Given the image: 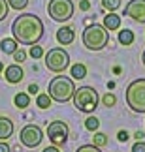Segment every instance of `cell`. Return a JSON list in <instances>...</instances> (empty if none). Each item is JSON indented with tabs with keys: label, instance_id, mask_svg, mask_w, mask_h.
I'll use <instances>...</instances> for the list:
<instances>
[{
	"label": "cell",
	"instance_id": "cell-1",
	"mask_svg": "<svg viewBox=\"0 0 145 152\" xmlns=\"http://www.w3.org/2000/svg\"><path fill=\"white\" fill-rule=\"evenodd\" d=\"M11 34L13 39L21 45H36L43 38V23L34 13L17 15L11 23Z\"/></svg>",
	"mask_w": 145,
	"mask_h": 152
},
{
	"label": "cell",
	"instance_id": "cell-2",
	"mask_svg": "<svg viewBox=\"0 0 145 152\" xmlns=\"http://www.w3.org/2000/svg\"><path fill=\"white\" fill-rule=\"evenodd\" d=\"M47 90H49L47 94L51 96V100H55L59 103H66L68 100L74 98L75 86H74V81L70 77H66V75H57V77L51 79Z\"/></svg>",
	"mask_w": 145,
	"mask_h": 152
},
{
	"label": "cell",
	"instance_id": "cell-3",
	"mask_svg": "<svg viewBox=\"0 0 145 152\" xmlns=\"http://www.w3.org/2000/svg\"><path fill=\"white\" fill-rule=\"evenodd\" d=\"M83 43L89 51H100L109 43V30L104 25H91L83 32Z\"/></svg>",
	"mask_w": 145,
	"mask_h": 152
},
{
	"label": "cell",
	"instance_id": "cell-4",
	"mask_svg": "<svg viewBox=\"0 0 145 152\" xmlns=\"http://www.w3.org/2000/svg\"><path fill=\"white\" fill-rule=\"evenodd\" d=\"M126 105L134 113H145V79H136L128 85Z\"/></svg>",
	"mask_w": 145,
	"mask_h": 152
},
{
	"label": "cell",
	"instance_id": "cell-5",
	"mask_svg": "<svg viewBox=\"0 0 145 152\" xmlns=\"http://www.w3.org/2000/svg\"><path fill=\"white\" fill-rule=\"evenodd\" d=\"M74 105L83 113H92L98 107V94L91 86H79L74 92Z\"/></svg>",
	"mask_w": 145,
	"mask_h": 152
},
{
	"label": "cell",
	"instance_id": "cell-6",
	"mask_svg": "<svg viewBox=\"0 0 145 152\" xmlns=\"http://www.w3.org/2000/svg\"><path fill=\"white\" fill-rule=\"evenodd\" d=\"M45 66H47V69L53 72V73H62L68 66H70V55L60 47L49 49L47 55H45Z\"/></svg>",
	"mask_w": 145,
	"mask_h": 152
},
{
	"label": "cell",
	"instance_id": "cell-7",
	"mask_svg": "<svg viewBox=\"0 0 145 152\" xmlns=\"http://www.w3.org/2000/svg\"><path fill=\"white\" fill-rule=\"evenodd\" d=\"M47 13L53 21L64 23L68 19H72L74 15V2L72 0H49Z\"/></svg>",
	"mask_w": 145,
	"mask_h": 152
},
{
	"label": "cell",
	"instance_id": "cell-8",
	"mask_svg": "<svg viewBox=\"0 0 145 152\" xmlns=\"http://www.w3.org/2000/svg\"><path fill=\"white\" fill-rule=\"evenodd\" d=\"M19 139H21L23 147H26V148H34V147H40V145H42V141H43V132L40 130L38 126L28 124V126H25V128L21 130Z\"/></svg>",
	"mask_w": 145,
	"mask_h": 152
},
{
	"label": "cell",
	"instance_id": "cell-9",
	"mask_svg": "<svg viewBox=\"0 0 145 152\" xmlns=\"http://www.w3.org/2000/svg\"><path fill=\"white\" fill-rule=\"evenodd\" d=\"M47 137L49 141L57 145V147H60V145H64L68 141V126L66 122L62 120H53L47 128Z\"/></svg>",
	"mask_w": 145,
	"mask_h": 152
},
{
	"label": "cell",
	"instance_id": "cell-10",
	"mask_svg": "<svg viewBox=\"0 0 145 152\" xmlns=\"http://www.w3.org/2000/svg\"><path fill=\"white\" fill-rule=\"evenodd\" d=\"M124 15H128L136 23H145V0H130L124 6Z\"/></svg>",
	"mask_w": 145,
	"mask_h": 152
},
{
	"label": "cell",
	"instance_id": "cell-11",
	"mask_svg": "<svg viewBox=\"0 0 145 152\" xmlns=\"http://www.w3.org/2000/svg\"><path fill=\"white\" fill-rule=\"evenodd\" d=\"M23 77H25V72H23V68L19 64H11V66H8L4 69V79L8 81V83H11V85L21 83Z\"/></svg>",
	"mask_w": 145,
	"mask_h": 152
},
{
	"label": "cell",
	"instance_id": "cell-12",
	"mask_svg": "<svg viewBox=\"0 0 145 152\" xmlns=\"http://www.w3.org/2000/svg\"><path fill=\"white\" fill-rule=\"evenodd\" d=\"M74 38H75V34H74L72 26H60L57 30V42L60 45H70L74 42Z\"/></svg>",
	"mask_w": 145,
	"mask_h": 152
},
{
	"label": "cell",
	"instance_id": "cell-13",
	"mask_svg": "<svg viewBox=\"0 0 145 152\" xmlns=\"http://www.w3.org/2000/svg\"><path fill=\"white\" fill-rule=\"evenodd\" d=\"M13 135V122L6 116H0V141H6Z\"/></svg>",
	"mask_w": 145,
	"mask_h": 152
},
{
	"label": "cell",
	"instance_id": "cell-14",
	"mask_svg": "<svg viewBox=\"0 0 145 152\" xmlns=\"http://www.w3.org/2000/svg\"><path fill=\"white\" fill-rule=\"evenodd\" d=\"M0 49H2L4 55H13V53L19 49V43H17L13 38H4L2 42H0Z\"/></svg>",
	"mask_w": 145,
	"mask_h": 152
},
{
	"label": "cell",
	"instance_id": "cell-15",
	"mask_svg": "<svg viewBox=\"0 0 145 152\" xmlns=\"http://www.w3.org/2000/svg\"><path fill=\"white\" fill-rule=\"evenodd\" d=\"M104 26H106L107 30H117L121 26V17L115 15L113 11H109V15H106V19H104Z\"/></svg>",
	"mask_w": 145,
	"mask_h": 152
},
{
	"label": "cell",
	"instance_id": "cell-16",
	"mask_svg": "<svg viewBox=\"0 0 145 152\" xmlns=\"http://www.w3.org/2000/svg\"><path fill=\"white\" fill-rule=\"evenodd\" d=\"M70 75L74 79H85L87 77V68H85V64H74V66L70 68Z\"/></svg>",
	"mask_w": 145,
	"mask_h": 152
},
{
	"label": "cell",
	"instance_id": "cell-17",
	"mask_svg": "<svg viewBox=\"0 0 145 152\" xmlns=\"http://www.w3.org/2000/svg\"><path fill=\"white\" fill-rule=\"evenodd\" d=\"M13 103L17 109H26L28 105H30V98H28V94H25V92H19L15 98H13Z\"/></svg>",
	"mask_w": 145,
	"mask_h": 152
},
{
	"label": "cell",
	"instance_id": "cell-18",
	"mask_svg": "<svg viewBox=\"0 0 145 152\" xmlns=\"http://www.w3.org/2000/svg\"><path fill=\"white\" fill-rule=\"evenodd\" d=\"M119 42H121V45H132L134 43V32L128 30V28L121 30L119 32Z\"/></svg>",
	"mask_w": 145,
	"mask_h": 152
},
{
	"label": "cell",
	"instance_id": "cell-19",
	"mask_svg": "<svg viewBox=\"0 0 145 152\" xmlns=\"http://www.w3.org/2000/svg\"><path fill=\"white\" fill-rule=\"evenodd\" d=\"M36 105H38L40 109H49L51 107V96L49 94H38Z\"/></svg>",
	"mask_w": 145,
	"mask_h": 152
},
{
	"label": "cell",
	"instance_id": "cell-20",
	"mask_svg": "<svg viewBox=\"0 0 145 152\" xmlns=\"http://www.w3.org/2000/svg\"><path fill=\"white\" fill-rule=\"evenodd\" d=\"M92 145H96V147H106L107 145V135L102 132H94V135H92Z\"/></svg>",
	"mask_w": 145,
	"mask_h": 152
},
{
	"label": "cell",
	"instance_id": "cell-21",
	"mask_svg": "<svg viewBox=\"0 0 145 152\" xmlns=\"http://www.w3.org/2000/svg\"><path fill=\"white\" fill-rule=\"evenodd\" d=\"M85 128L89 132H98V128H100V120H98L96 116H89V118L85 120Z\"/></svg>",
	"mask_w": 145,
	"mask_h": 152
},
{
	"label": "cell",
	"instance_id": "cell-22",
	"mask_svg": "<svg viewBox=\"0 0 145 152\" xmlns=\"http://www.w3.org/2000/svg\"><path fill=\"white\" fill-rule=\"evenodd\" d=\"M102 6L107 11H115V10L121 8V0H102Z\"/></svg>",
	"mask_w": 145,
	"mask_h": 152
},
{
	"label": "cell",
	"instance_id": "cell-23",
	"mask_svg": "<svg viewBox=\"0 0 145 152\" xmlns=\"http://www.w3.org/2000/svg\"><path fill=\"white\" fill-rule=\"evenodd\" d=\"M28 55H30L34 60H38V58H42V56H43V49L40 47L38 43H36V45H30V51H28Z\"/></svg>",
	"mask_w": 145,
	"mask_h": 152
},
{
	"label": "cell",
	"instance_id": "cell-24",
	"mask_svg": "<svg viewBox=\"0 0 145 152\" xmlns=\"http://www.w3.org/2000/svg\"><path fill=\"white\" fill-rule=\"evenodd\" d=\"M8 4H10V8L11 10H25L26 8V4H28V0H8Z\"/></svg>",
	"mask_w": 145,
	"mask_h": 152
},
{
	"label": "cell",
	"instance_id": "cell-25",
	"mask_svg": "<svg viewBox=\"0 0 145 152\" xmlns=\"http://www.w3.org/2000/svg\"><path fill=\"white\" fill-rule=\"evenodd\" d=\"M8 11H10L8 0H0V23H2L6 17H8Z\"/></svg>",
	"mask_w": 145,
	"mask_h": 152
},
{
	"label": "cell",
	"instance_id": "cell-26",
	"mask_svg": "<svg viewBox=\"0 0 145 152\" xmlns=\"http://www.w3.org/2000/svg\"><path fill=\"white\" fill-rule=\"evenodd\" d=\"M75 152H102L100 147H96V145H83V147H79Z\"/></svg>",
	"mask_w": 145,
	"mask_h": 152
},
{
	"label": "cell",
	"instance_id": "cell-27",
	"mask_svg": "<svg viewBox=\"0 0 145 152\" xmlns=\"http://www.w3.org/2000/svg\"><path fill=\"white\" fill-rule=\"evenodd\" d=\"M25 58H26V53L23 51V49H17V51L13 53V60H15V64L25 62Z\"/></svg>",
	"mask_w": 145,
	"mask_h": 152
},
{
	"label": "cell",
	"instance_id": "cell-28",
	"mask_svg": "<svg viewBox=\"0 0 145 152\" xmlns=\"http://www.w3.org/2000/svg\"><path fill=\"white\" fill-rule=\"evenodd\" d=\"M102 102H104V105H107V107H113V105L117 103V98H115V94H106L102 98Z\"/></svg>",
	"mask_w": 145,
	"mask_h": 152
},
{
	"label": "cell",
	"instance_id": "cell-29",
	"mask_svg": "<svg viewBox=\"0 0 145 152\" xmlns=\"http://www.w3.org/2000/svg\"><path fill=\"white\" fill-rule=\"evenodd\" d=\"M132 152H145V143L141 141V139L134 145V147H132Z\"/></svg>",
	"mask_w": 145,
	"mask_h": 152
},
{
	"label": "cell",
	"instance_id": "cell-30",
	"mask_svg": "<svg viewBox=\"0 0 145 152\" xmlns=\"http://www.w3.org/2000/svg\"><path fill=\"white\" fill-rule=\"evenodd\" d=\"M128 137H130V135H128V132H126V130H121V132L117 133V139H119V141H126Z\"/></svg>",
	"mask_w": 145,
	"mask_h": 152
},
{
	"label": "cell",
	"instance_id": "cell-31",
	"mask_svg": "<svg viewBox=\"0 0 145 152\" xmlns=\"http://www.w3.org/2000/svg\"><path fill=\"white\" fill-rule=\"evenodd\" d=\"M28 94H38V86L36 85H28Z\"/></svg>",
	"mask_w": 145,
	"mask_h": 152
},
{
	"label": "cell",
	"instance_id": "cell-32",
	"mask_svg": "<svg viewBox=\"0 0 145 152\" xmlns=\"http://www.w3.org/2000/svg\"><path fill=\"white\" fill-rule=\"evenodd\" d=\"M42 152H60V150H59V147H57V145H53V147H47V148H43Z\"/></svg>",
	"mask_w": 145,
	"mask_h": 152
},
{
	"label": "cell",
	"instance_id": "cell-33",
	"mask_svg": "<svg viewBox=\"0 0 145 152\" xmlns=\"http://www.w3.org/2000/svg\"><path fill=\"white\" fill-rule=\"evenodd\" d=\"M10 150H11V148L8 147V145H6L4 141H0V152H10Z\"/></svg>",
	"mask_w": 145,
	"mask_h": 152
},
{
	"label": "cell",
	"instance_id": "cell-34",
	"mask_svg": "<svg viewBox=\"0 0 145 152\" xmlns=\"http://www.w3.org/2000/svg\"><path fill=\"white\" fill-rule=\"evenodd\" d=\"M79 8H81V10H83V11H87V10H89V8H91V4H89V2H87V0H83V2H81V4H79Z\"/></svg>",
	"mask_w": 145,
	"mask_h": 152
},
{
	"label": "cell",
	"instance_id": "cell-35",
	"mask_svg": "<svg viewBox=\"0 0 145 152\" xmlns=\"http://www.w3.org/2000/svg\"><path fill=\"white\" fill-rule=\"evenodd\" d=\"M141 60H143V66H145V51H143V56H141Z\"/></svg>",
	"mask_w": 145,
	"mask_h": 152
},
{
	"label": "cell",
	"instance_id": "cell-36",
	"mask_svg": "<svg viewBox=\"0 0 145 152\" xmlns=\"http://www.w3.org/2000/svg\"><path fill=\"white\" fill-rule=\"evenodd\" d=\"M2 69H4V64H2V62H0V72H2Z\"/></svg>",
	"mask_w": 145,
	"mask_h": 152
}]
</instances>
